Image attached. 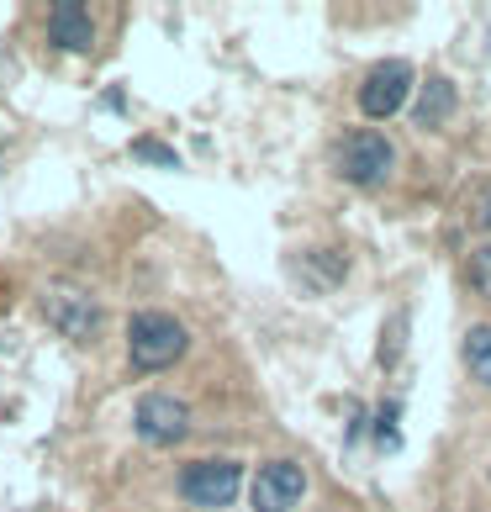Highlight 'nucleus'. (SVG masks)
<instances>
[{
	"mask_svg": "<svg viewBox=\"0 0 491 512\" xmlns=\"http://www.w3.org/2000/svg\"><path fill=\"white\" fill-rule=\"evenodd\" d=\"M470 280H476L481 296H491V249H481L476 259H470Z\"/></svg>",
	"mask_w": 491,
	"mask_h": 512,
	"instance_id": "nucleus-11",
	"label": "nucleus"
},
{
	"mask_svg": "<svg viewBox=\"0 0 491 512\" xmlns=\"http://www.w3.org/2000/svg\"><path fill=\"white\" fill-rule=\"evenodd\" d=\"M338 175L349 185H381L391 175V143L381 132H344L338 138Z\"/></svg>",
	"mask_w": 491,
	"mask_h": 512,
	"instance_id": "nucleus-2",
	"label": "nucleus"
},
{
	"mask_svg": "<svg viewBox=\"0 0 491 512\" xmlns=\"http://www.w3.org/2000/svg\"><path fill=\"white\" fill-rule=\"evenodd\" d=\"M48 37H53V48H69V53H85L90 48V37H96V22H90V6H80V0H64V6H53L48 11Z\"/></svg>",
	"mask_w": 491,
	"mask_h": 512,
	"instance_id": "nucleus-8",
	"label": "nucleus"
},
{
	"mask_svg": "<svg viewBox=\"0 0 491 512\" xmlns=\"http://www.w3.org/2000/svg\"><path fill=\"white\" fill-rule=\"evenodd\" d=\"M127 349L143 370H169V365H180L185 349H191V333H185V322H175L169 312H132Z\"/></svg>",
	"mask_w": 491,
	"mask_h": 512,
	"instance_id": "nucleus-1",
	"label": "nucleus"
},
{
	"mask_svg": "<svg viewBox=\"0 0 491 512\" xmlns=\"http://www.w3.org/2000/svg\"><path fill=\"white\" fill-rule=\"evenodd\" d=\"M465 365H470V375H476L481 386H491V322H481V328L465 333Z\"/></svg>",
	"mask_w": 491,
	"mask_h": 512,
	"instance_id": "nucleus-10",
	"label": "nucleus"
},
{
	"mask_svg": "<svg viewBox=\"0 0 491 512\" xmlns=\"http://www.w3.org/2000/svg\"><path fill=\"white\" fill-rule=\"evenodd\" d=\"M407 96H412V64L407 59H381L360 85V111L365 117H391V111H402Z\"/></svg>",
	"mask_w": 491,
	"mask_h": 512,
	"instance_id": "nucleus-4",
	"label": "nucleus"
},
{
	"mask_svg": "<svg viewBox=\"0 0 491 512\" xmlns=\"http://www.w3.org/2000/svg\"><path fill=\"white\" fill-rule=\"evenodd\" d=\"M138 159H154V164H175V154H169V148H159L154 138H143V143H138Z\"/></svg>",
	"mask_w": 491,
	"mask_h": 512,
	"instance_id": "nucleus-12",
	"label": "nucleus"
},
{
	"mask_svg": "<svg viewBox=\"0 0 491 512\" xmlns=\"http://www.w3.org/2000/svg\"><path fill=\"white\" fill-rule=\"evenodd\" d=\"M132 428H138L143 444H180L191 433V407L180 396H143L138 412H132Z\"/></svg>",
	"mask_w": 491,
	"mask_h": 512,
	"instance_id": "nucleus-5",
	"label": "nucleus"
},
{
	"mask_svg": "<svg viewBox=\"0 0 491 512\" xmlns=\"http://www.w3.org/2000/svg\"><path fill=\"white\" fill-rule=\"evenodd\" d=\"M43 307H48V322H53V328H59V333H69V338H90V333H96L101 328V312H96V301H90V296H80V291H48V301H43Z\"/></svg>",
	"mask_w": 491,
	"mask_h": 512,
	"instance_id": "nucleus-7",
	"label": "nucleus"
},
{
	"mask_svg": "<svg viewBox=\"0 0 491 512\" xmlns=\"http://www.w3.org/2000/svg\"><path fill=\"white\" fill-rule=\"evenodd\" d=\"M301 491H307V470L296 460H270L249 481V497H254V512H291L301 502Z\"/></svg>",
	"mask_w": 491,
	"mask_h": 512,
	"instance_id": "nucleus-6",
	"label": "nucleus"
},
{
	"mask_svg": "<svg viewBox=\"0 0 491 512\" xmlns=\"http://www.w3.org/2000/svg\"><path fill=\"white\" fill-rule=\"evenodd\" d=\"M449 111H455V85H449L444 74H433V80L423 85V101L412 106V117H418L423 127H439Z\"/></svg>",
	"mask_w": 491,
	"mask_h": 512,
	"instance_id": "nucleus-9",
	"label": "nucleus"
},
{
	"mask_svg": "<svg viewBox=\"0 0 491 512\" xmlns=\"http://www.w3.org/2000/svg\"><path fill=\"white\" fill-rule=\"evenodd\" d=\"M238 481H243V470L233 460H196L180 470V497L196 507H228L238 497Z\"/></svg>",
	"mask_w": 491,
	"mask_h": 512,
	"instance_id": "nucleus-3",
	"label": "nucleus"
}]
</instances>
